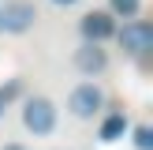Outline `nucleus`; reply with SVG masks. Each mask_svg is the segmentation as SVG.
<instances>
[{
    "label": "nucleus",
    "instance_id": "nucleus-1",
    "mask_svg": "<svg viewBox=\"0 0 153 150\" xmlns=\"http://www.w3.org/2000/svg\"><path fill=\"white\" fill-rule=\"evenodd\" d=\"M22 128L34 131V135H52L56 131V105L49 98H41V94L26 98V105H22Z\"/></svg>",
    "mask_w": 153,
    "mask_h": 150
},
{
    "label": "nucleus",
    "instance_id": "nucleus-2",
    "mask_svg": "<svg viewBox=\"0 0 153 150\" xmlns=\"http://www.w3.org/2000/svg\"><path fill=\"white\" fill-rule=\"evenodd\" d=\"M101 109H105V90L97 86V82H82V86H75L71 98H67V112L79 116V120H90Z\"/></svg>",
    "mask_w": 153,
    "mask_h": 150
},
{
    "label": "nucleus",
    "instance_id": "nucleus-3",
    "mask_svg": "<svg viewBox=\"0 0 153 150\" xmlns=\"http://www.w3.org/2000/svg\"><path fill=\"white\" fill-rule=\"evenodd\" d=\"M120 49L127 52V56H146V52L153 49V26L146 19H131L123 22V30H120Z\"/></svg>",
    "mask_w": 153,
    "mask_h": 150
},
{
    "label": "nucleus",
    "instance_id": "nucleus-4",
    "mask_svg": "<svg viewBox=\"0 0 153 150\" xmlns=\"http://www.w3.org/2000/svg\"><path fill=\"white\" fill-rule=\"evenodd\" d=\"M34 19H37V11L26 0H11V4L0 8V30H11V34H26L34 26Z\"/></svg>",
    "mask_w": 153,
    "mask_h": 150
},
{
    "label": "nucleus",
    "instance_id": "nucleus-5",
    "mask_svg": "<svg viewBox=\"0 0 153 150\" xmlns=\"http://www.w3.org/2000/svg\"><path fill=\"white\" fill-rule=\"evenodd\" d=\"M79 30H82V38H86V41L101 45L105 38L116 34V22H112L108 11H86V15H82V22H79Z\"/></svg>",
    "mask_w": 153,
    "mask_h": 150
},
{
    "label": "nucleus",
    "instance_id": "nucleus-6",
    "mask_svg": "<svg viewBox=\"0 0 153 150\" xmlns=\"http://www.w3.org/2000/svg\"><path fill=\"white\" fill-rule=\"evenodd\" d=\"M75 68H79L82 75H101L105 68H108V56H105V49H101V45L86 41L79 52H75Z\"/></svg>",
    "mask_w": 153,
    "mask_h": 150
},
{
    "label": "nucleus",
    "instance_id": "nucleus-7",
    "mask_svg": "<svg viewBox=\"0 0 153 150\" xmlns=\"http://www.w3.org/2000/svg\"><path fill=\"white\" fill-rule=\"evenodd\" d=\"M123 131H127V116H123V112H112V116H108V120L101 124V139H105V142L120 139Z\"/></svg>",
    "mask_w": 153,
    "mask_h": 150
},
{
    "label": "nucleus",
    "instance_id": "nucleus-8",
    "mask_svg": "<svg viewBox=\"0 0 153 150\" xmlns=\"http://www.w3.org/2000/svg\"><path fill=\"white\" fill-rule=\"evenodd\" d=\"M108 4H112V11L123 15V19H134V15L142 11V0H108Z\"/></svg>",
    "mask_w": 153,
    "mask_h": 150
},
{
    "label": "nucleus",
    "instance_id": "nucleus-9",
    "mask_svg": "<svg viewBox=\"0 0 153 150\" xmlns=\"http://www.w3.org/2000/svg\"><path fill=\"white\" fill-rule=\"evenodd\" d=\"M134 146L138 150H153V131L149 128H134Z\"/></svg>",
    "mask_w": 153,
    "mask_h": 150
},
{
    "label": "nucleus",
    "instance_id": "nucleus-10",
    "mask_svg": "<svg viewBox=\"0 0 153 150\" xmlns=\"http://www.w3.org/2000/svg\"><path fill=\"white\" fill-rule=\"evenodd\" d=\"M19 90H22L19 82H7V86H0V116H4V109H7V101H11V98L19 94Z\"/></svg>",
    "mask_w": 153,
    "mask_h": 150
},
{
    "label": "nucleus",
    "instance_id": "nucleus-11",
    "mask_svg": "<svg viewBox=\"0 0 153 150\" xmlns=\"http://www.w3.org/2000/svg\"><path fill=\"white\" fill-rule=\"evenodd\" d=\"M0 150H30V146H22V142H4Z\"/></svg>",
    "mask_w": 153,
    "mask_h": 150
},
{
    "label": "nucleus",
    "instance_id": "nucleus-12",
    "mask_svg": "<svg viewBox=\"0 0 153 150\" xmlns=\"http://www.w3.org/2000/svg\"><path fill=\"white\" fill-rule=\"evenodd\" d=\"M52 4H64V8H67V4H75V0H52Z\"/></svg>",
    "mask_w": 153,
    "mask_h": 150
}]
</instances>
